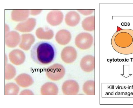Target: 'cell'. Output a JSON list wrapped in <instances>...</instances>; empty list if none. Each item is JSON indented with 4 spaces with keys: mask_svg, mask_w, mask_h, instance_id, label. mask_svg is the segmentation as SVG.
Wrapping results in <instances>:
<instances>
[{
    "mask_svg": "<svg viewBox=\"0 0 133 108\" xmlns=\"http://www.w3.org/2000/svg\"><path fill=\"white\" fill-rule=\"evenodd\" d=\"M55 52L53 45L47 41H42L36 43L30 51L31 59L35 63L44 65L49 64L54 60Z\"/></svg>",
    "mask_w": 133,
    "mask_h": 108,
    "instance_id": "1",
    "label": "cell"
},
{
    "mask_svg": "<svg viewBox=\"0 0 133 108\" xmlns=\"http://www.w3.org/2000/svg\"><path fill=\"white\" fill-rule=\"evenodd\" d=\"M111 43L113 48L120 53H133V30L124 29L116 32L112 36Z\"/></svg>",
    "mask_w": 133,
    "mask_h": 108,
    "instance_id": "2",
    "label": "cell"
},
{
    "mask_svg": "<svg viewBox=\"0 0 133 108\" xmlns=\"http://www.w3.org/2000/svg\"><path fill=\"white\" fill-rule=\"evenodd\" d=\"M65 73V68L62 65L55 63L48 67L46 74L48 78L54 81H58L62 79Z\"/></svg>",
    "mask_w": 133,
    "mask_h": 108,
    "instance_id": "3",
    "label": "cell"
},
{
    "mask_svg": "<svg viewBox=\"0 0 133 108\" xmlns=\"http://www.w3.org/2000/svg\"><path fill=\"white\" fill-rule=\"evenodd\" d=\"M93 41V37L91 34L88 33L83 32L79 33L76 37L75 43L78 48L85 50L91 47Z\"/></svg>",
    "mask_w": 133,
    "mask_h": 108,
    "instance_id": "4",
    "label": "cell"
},
{
    "mask_svg": "<svg viewBox=\"0 0 133 108\" xmlns=\"http://www.w3.org/2000/svg\"><path fill=\"white\" fill-rule=\"evenodd\" d=\"M79 86L78 83L72 80H66L63 83L62 86L63 94L66 95H75L79 92Z\"/></svg>",
    "mask_w": 133,
    "mask_h": 108,
    "instance_id": "5",
    "label": "cell"
},
{
    "mask_svg": "<svg viewBox=\"0 0 133 108\" xmlns=\"http://www.w3.org/2000/svg\"><path fill=\"white\" fill-rule=\"evenodd\" d=\"M77 56L76 50L71 46L64 47L61 53L62 60L64 62L67 64H71L74 62L76 59Z\"/></svg>",
    "mask_w": 133,
    "mask_h": 108,
    "instance_id": "6",
    "label": "cell"
},
{
    "mask_svg": "<svg viewBox=\"0 0 133 108\" xmlns=\"http://www.w3.org/2000/svg\"><path fill=\"white\" fill-rule=\"evenodd\" d=\"M80 66L81 69L86 72H90L95 68V58L91 55H87L83 57L81 60Z\"/></svg>",
    "mask_w": 133,
    "mask_h": 108,
    "instance_id": "7",
    "label": "cell"
},
{
    "mask_svg": "<svg viewBox=\"0 0 133 108\" xmlns=\"http://www.w3.org/2000/svg\"><path fill=\"white\" fill-rule=\"evenodd\" d=\"M15 80L17 84L22 88H27L33 84L34 81L32 77L29 74L21 73L16 77Z\"/></svg>",
    "mask_w": 133,
    "mask_h": 108,
    "instance_id": "8",
    "label": "cell"
},
{
    "mask_svg": "<svg viewBox=\"0 0 133 108\" xmlns=\"http://www.w3.org/2000/svg\"><path fill=\"white\" fill-rule=\"evenodd\" d=\"M58 89L57 86L55 83L52 82H47L42 86L40 92L43 95H56L58 93Z\"/></svg>",
    "mask_w": 133,
    "mask_h": 108,
    "instance_id": "9",
    "label": "cell"
},
{
    "mask_svg": "<svg viewBox=\"0 0 133 108\" xmlns=\"http://www.w3.org/2000/svg\"><path fill=\"white\" fill-rule=\"evenodd\" d=\"M10 61L16 65H19L23 64L25 60L24 54L22 51L15 50L11 52L9 54Z\"/></svg>",
    "mask_w": 133,
    "mask_h": 108,
    "instance_id": "10",
    "label": "cell"
},
{
    "mask_svg": "<svg viewBox=\"0 0 133 108\" xmlns=\"http://www.w3.org/2000/svg\"><path fill=\"white\" fill-rule=\"evenodd\" d=\"M56 40L59 44L65 45L68 44L71 38V35L68 30L62 29L58 31L55 36Z\"/></svg>",
    "mask_w": 133,
    "mask_h": 108,
    "instance_id": "11",
    "label": "cell"
},
{
    "mask_svg": "<svg viewBox=\"0 0 133 108\" xmlns=\"http://www.w3.org/2000/svg\"><path fill=\"white\" fill-rule=\"evenodd\" d=\"M79 14L75 11H70L66 14L65 17V21L68 26L74 27L79 23L80 20Z\"/></svg>",
    "mask_w": 133,
    "mask_h": 108,
    "instance_id": "12",
    "label": "cell"
},
{
    "mask_svg": "<svg viewBox=\"0 0 133 108\" xmlns=\"http://www.w3.org/2000/svg\"><path fill=\"white\" fill-rule=\"evenodd\" d=\"M82 26L85 30L92 31L95 29V17L92 16L85 18L82 22Z\"/></svg>",
    "mask_w": 133,
    "mask_h": 108,
    "instance_id": "13",
    "label": "cell"
},
{
    "mask_svg": "<svg viewBox=\"0 0 133 108\" xmlns=\"http://www.w3.org/2000/svg\"><path fill=\"white\" fill-rule=\"evenodd\" d=\"M83 92L88 95H95V82L94 81L89 80L86 81L82 87Z\"/></svg>",
    "mask_w": 133,
    "mask_h": 108,
    "instance_id": "14",
    "label": "cell"
},
{
    "mask_svg": "<svg viewBox=\"0 0 133 108\" xmlns=\"http://www.w3.org/2000/svg\"><path fill=\"white\" fill-rule=\"evenodd\" d=\"M19 90V87L14 83H8L5 85V95H17Z\"/></svg>",
    "mask_w": 133,
    "mask_h": 108,
    "instance_id": "15",
    "label": "cell"
},
{
    "mask_svg": "<svg viewBox=\"0 0 133 108\" xmlns=\"http://www.w3.org/2000/svg\"><path fill=\"white\" fill-rule=\"evenodd\" d=\"M16 74V70L13 65L10 64H5V80H9L12 79Z\"/></svg>",
    "mask_w": 133,
    "mask_h": 108,
    "instance_id": "16",
    "label": "cell"
},
{
    "mask_svg": "<svg viewBox=\"0 0 133 108\" xmlns=\"http://www.w3.org/2000/svg\"><path fill=\"white\" fill-rule=\"evenodd\" d=\"M22 43L21 45V47L25 50H28L30 45L34 41L33 37L29 35H26L23 37Z\"/></svg>",
    "mask_w": 133,
    "mask_h": 108,
    "instance_id": "17",
    "label": "cell"
},
{
    "mask_svg": "<svg viewBox=\"0 0 133 108\" xmlns=\"http://www.w3.org/2000/svg\"><path fill=\"white\" fill-rule=\"evenodd\" d=\"M80 13L85 16L89 15L93 13L94 10H77Z\"/></svg>",
    "mask_w": 133,
    "mask_h": 108,
    "instance_id": "18",
    "label": "cell"
},
{
    "mask_svg": "<svg viewBox=\"0 0 133 108\" xmlns=\"http://www.w3.org/2000/svg\"><path fill=\"white\" fill-rule=\"evenodd\" d=\"M20 95H32L34 93L31 90L29 89L24 90L20 92Z\"/></svg>",
    "mask_w": 133,
    "mask_h": 108,
    "instance_id": "19",
    "label": "cell"
}]
</instances>
